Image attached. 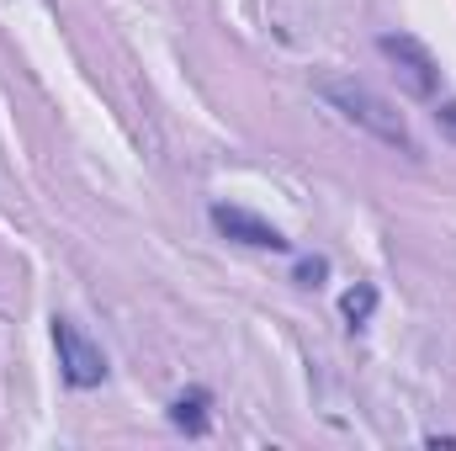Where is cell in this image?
Wrapping results in <instances>:
<instances>
[{
  "instance_id": "obj_1",
  "label": "cell",
  "mask_w": 456,
  "mask_h": 451,
  "mask_svg": "<svg viewBox=\"0 0 456 451\" xmlns=\"http://www.w3.org/2000/svg\"><path fill=\"white\" fill-rule=\"evenodd\" d=\"M319 96L345 117V122H355L361 133H371L377 144H387V149H398V154H419V144H414V133H409V122L403 112L387 102V96H377L366 80H350V75H335V80H319Z\"/></svg>"
},
{
  "instance_id": "obj_2",
  "label": "cell",
  "mask_w": 456,
  "mask_h": 451,
  "mask_svg": "<svg viewBox=\"0 0 456 451\" xmlns=\"http://www.w3.org/2000/svg\"><path fill=\"white\" fill-rule=\"evenodd\" d=\"M48 324H53V350H59V377H64L75 393L102 388V382H107V372H112V366H107V350L86 335L69 314H53Z\"/></svg>"
},
{
  "instance_id": "obj_3",
  "label": "cell",
  "mask_w": 456,
  "mask_h": 451,
  "mask_svg": "<svg viewBox=\"0 0 456 451\" xmlns=\"http://www.w3.org/2000/svg\"><path fill=\"white\" fill-rule=\"evenodd\" d=\"M377 53L393 64V75H398V86H403L409 96L436 102V91H441V64H436V53H430L419 37H409V32H382V37H377Z\"/></svg>"
},
{
  "instance_id": "obj_4",
  "label": "cell",
  "mask_w": 456,
  "mask_h": 451,
  "mask_svg": "<svg viewBox=\"0 0 456 451\" xmlns=\"http://www.w3.org/2000/svg\"><path fill=\"white\" fill-rule=\"evenodd\" d=\"M208 218H213V228H218L224 239H233V244H249V250H271V255H287V250H292V239H287L281 228L265 224V218H260V213H249V208L213 202V208H208Z\"/></svg>"
},
{
  "instance_id": "obj_5",
  "label": "cell",
  "mask_w": 456,
  "mask_h": 451,
  "mask_svg": "<svg viewBox=\"0 0 456 451\" xmlns=\"http://www.w3.org/2000/svg\"><path fill=\"white\" fill-rule=\"evenodd\" d=\"M213 393L208 388H186V393H175L170 398V425L175 430H186V436H208L213 430Z\"/></svg>"
},
{
  "instance_id": "obj_6",
  "label": "cell",
  "mask_w": 456,
  "mask_h": 451,
  "mask_svg": "<svg viewBox=\"0 0 456 451\" xmlns=\"http://www.w3.org/2000/svg\"><path fill=\"white\" fill-rule=\"evenodd\" d=\"M371 314H377V287H371V282H355V287L340 292V319L350 330H366Z\"/></svg>"
},
{
  "instance_id": "obj_7",
  "label": "cell",
  "mask_w": 456,
  "mask_h": 451,
  "mask_svg": "<svg viewBox=\"0 0 456 451\" xmlns=\"http://www.w3.org/2000/svg\"><path fill=\"white\" fill-rule=\"evenodd\" d=\"M324 276H330V260H324V255H303L297 271H292L297 287H324Z\"/></svg>"
},
{
  "instance_id": "obj_8",
  "label": "cell",
  "mask_w": 456,
  "mask_h": 451,
  "mask_svg": "<svg viewBox=\"0 0 456 451\" xmlns=\"http://www.w3.org/2000/svg\"><path fill=\"white\" fill-rule=\"evenodd\" d=\"M436 122H441V133L456 144V102H441V107H436Z\"/></svg>"
}]
</instances>
